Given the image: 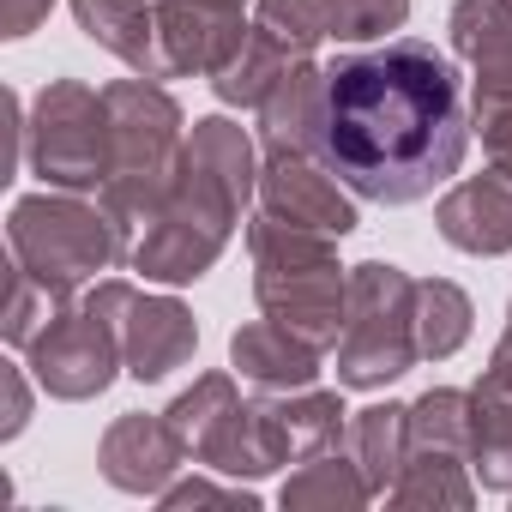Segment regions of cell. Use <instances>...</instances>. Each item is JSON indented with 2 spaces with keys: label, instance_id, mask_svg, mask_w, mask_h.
<instances>
[{
  "label": "cell",
  "instance_id": "obj_1",
  "mask_svg": "<svg viewBox=\"0 0 512 512\" xmlns=\"http://www.w3.org/2000/svg\"><path fill=\"white\" fill-rule=\"evenodd\" d=\"M326 157L332 169L380 205H410L458 175L464 163V103L458 73L428 43H386L344 55L326 73Z\"/></svg>",
  "mask_w": 512,
  "mask_h": 512
}]
</instances>
